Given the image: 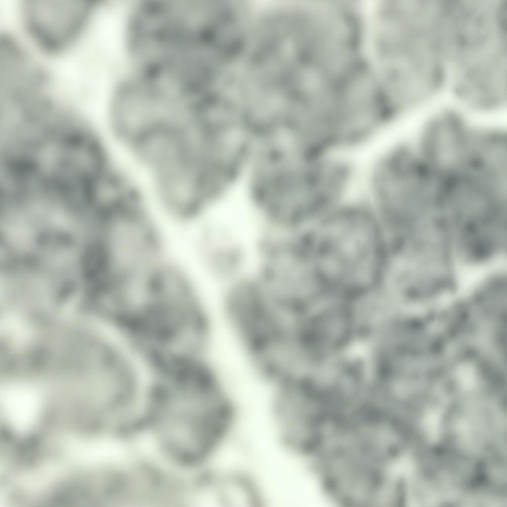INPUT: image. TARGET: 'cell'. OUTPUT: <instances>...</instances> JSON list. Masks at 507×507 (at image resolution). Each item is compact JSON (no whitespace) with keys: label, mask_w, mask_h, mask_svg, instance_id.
Masks as SVG:
<instances>
[{"label":"cell","mask_w":507,"mask_h":507,"mask_svg":"<svg viewBox=\"0 0 507 507\" xmlns=\"http://www.w3.org/2000/svg\"><path fill=\"white\" fill-rule=\"evenodd\" d=\"M177 383L156 394L145 419L169 458L184 466L203 464L232 425V397L214 375H196Z\"/></svg>","instance_id":"1"},{"label":"cell","mask_w":507,"mask_h":507,"mask_svg":"<svg viewBox=\"0 0 507 507\" xmlns=\"http://www.w3.org/2000/svg\"><path fill=\"white\" fill-rule=\"evenodd\" d=\"M92 0H24V12L31 31L46 45L58 47L82 27Z\"/></svg>","instance_id":"2"},{"label":"cell","mask_w":507,"mask_h":507,"mask_svg":"<svg viewBox=\"0 0 507 507\" xmlns=\"http://www.w3.org/2000/svg\"><path fill=\"white\" fill-rule=\"evenodd\" d=\"M198 245L203 269L223 286L246 273V246L227 224L220 222L205 226L199 235Z\"/></svg>","instance_id":"3"},{"label":"cell","mask_w":507,"mask_h":507,"mask_svg":"<svg viewBox=\"0 0 507 507\" xmlns=\"http://www.w3.org/2000/svg\"><path fill=\"white\" fill-rule=\"evenodd\" d=\"M1 399L4 411L17 428H26L35 420L39 401L31 390L20 386L7 387L4 388Z\"/></svg>","instance_id":"4"}]
</instances>
